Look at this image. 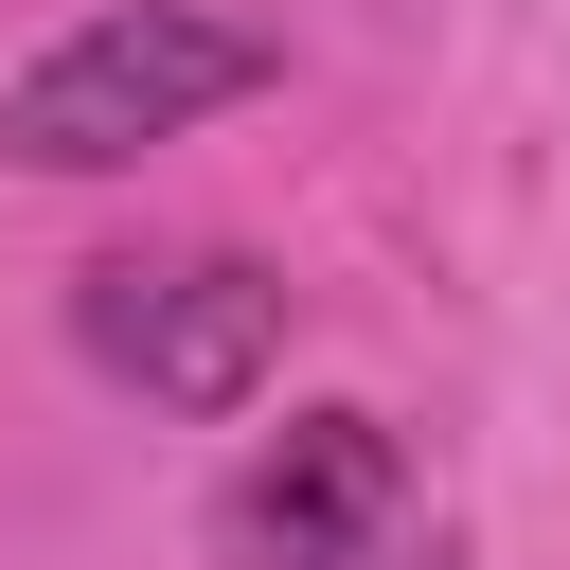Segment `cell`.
<instances>
[{
    "label": "cell",
    "instance_id": "1",
    "mask_svg": "<svg viewBox=\"0 0 570 570\" xmlns=\"http://www.w3.org/2000/svg\"><path fill=\"white\" fill-rule=\"evenodd\" d=\"M267 71H285V53H267L249 18H214V0H89V18L0 89V160H18V178H125L142 142L249 107Z\"/></svg>",
    "mask_w": 570,
    "mask_h": 570
},
{
    "label": "cell",
    "instance_id": "2",
    "mask_svg": "<svg viewBox=\"0 0 570 570\" xmlns=\"http://www.w3.org/2000/svg\"><path fill=\"white\" fill-rule=\"evenodd\" d=\"M71 338L142 392V410H249L285 356V285L249 249H178V267H89Z\"/></svg>",
    "mask_w": 570,
    "mask_h": 570
},
{
    "label": "cell",
    "instance_id": "3",
    "mask_svg": "<svg viewBox=\"0 0 570 570\" xmlns=\"http://www.w3.org/2000/svg\"><path fill=\"white\" fill-rule=\"evenodd\" d=\"M392 499H410V463H392L374 410H285L249 445L232 517H214V570H374L392 552Z\"/></svg>",
    "mask_w": 570,
    "mask_h": 570
},
{
    "label": "cell",
    "instance_id": "4",
    "mask_svg": "<svg viewBox=\"0 0 570 570\" xmlns=\"http://www.w3.org/2000/svg\"><path fill=\"white\" fill-rule=\"evenodd\" d=\"M428 570H463V552H428Z\"/></svg>",
    "mask_w": 570,
    "mask_h": 570
}]
</instances>
